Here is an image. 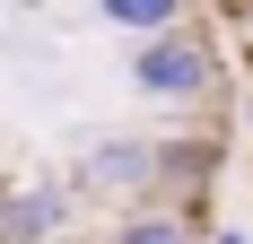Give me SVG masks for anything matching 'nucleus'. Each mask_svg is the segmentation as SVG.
Wrapping results in <instances>:
<instances>
[{"label":"nucleus","instance_id":"nucleus-1","mask_svg":"<svg viewBox=\"0 0 253 244\" xmlns=\"http://www.w3.org/2000/svg\"><path fill=\"white\" fill-rule=\"evenodd\" d=\"M210 79H218V52H210V35H192V26L140 35V52H131V87L149 105H192V96H210Z\"/></svg>","mask_w":253,"mask_h":244},{"label":"nucleus","instance_id":"nucleus-2","mask_svg":"<svg viewBox=\"0 0 253 244\" xmlns=\"http://www.w3.org/2000/svg\"><path fill=\"white\" fill-rule=\"evenodd\" d=\"M166 183V157L157 140H96L79 157V192H114V201H149Z\"/></svg>","mask_w":253,"mask_h":244},{"label":"nucleus","instance_id":"nucleus-3","mask_svg":"<svg viewBox=\"0 0 253 244\" xmlns=\"http://www.w3.org/2000/svg\"><path fill=\"white\" fill-rule=\"evenodd\" d=\"M79 218L70 183H0V244H52Z\"/></svg>","mask_w":253,"mask_h":244},{"label":"nucleus","instance_id":"nucleus-4","mask_svg":"<svg viewBox=\"0 0 253 244\" xmlns=\"http://www.w3.org/2000/svg\"><path fill=\"white\" fill-rule=\"evenodd\" d=\"M114 244H201V236H192V209H175V201H131Z\"/></svg>","mask_w":253,"mask_h":244},{"label":"nucleus","instance_id":"nucleus-5","mask_svg":"<svg viewBox=\"0 0 253 244\" xmlns=\"http://www.w3.org/2000/svg\"><path fill=\"white\" fill-rule=\"evenodd\" d=\"M96 18L123 35H166V26H183V0H96Z\"/></svg>","mask_w":253,"mask_h":244},{"label":"nucleus","instance_id":"nucleus-6","mask_svg":"<svg viewBox=\"0 0 253 244\" xmlns=\"http://www.w3.org/2000/svg\"><path fill=\"white\" fill-rule=\"evenodd\" d=\"M218 244H245V236H218Z\"/></svg>","mask_w":253,"mask_h":244},{"label":"nucleus","instance_id":"nucleus-7","mask_svg":"<svg viewBox=\"0 0 253 244\" xmlns=\"http://www.w3.org/2000/svg\"><path fill=\"white\" fill-rule=\"evenodd\" d=\"M245 244H253V236H245Z\"/></svg>","mask_w":253,"mask_h":244}]
</instances>
